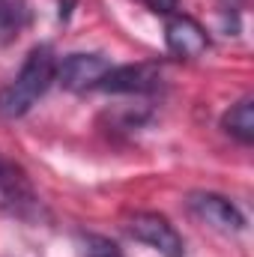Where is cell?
Instances as JSON below:
<instances>
[{"instance_id":"6da1fadb","label":"cell","mask_w":254,"mask_h":257,"mask_svg":"<svg viewBox=\"0 0 254 257\" xmlns=\"http://www.w3.org/2000/svg\"><path fill=\"white\" fill-rule=\"evenodd\" d=\"M57 78V54L51 45H36L27 60L21 63L18 75L0 90V117L15 120L24 117L54 84Z\"/></svg>"},{"instance_id":"7a4b0ae2","label":"cell","mask_w":254,"mask_h":257,"mask_svg":"<svg viewBox=\"0 0 254 257\" xmlns=\"http://www.w3.org/2000/svg\"><path fill=\"white\" fill-rule=\"evenodd\" d=\"M0 215L27 221V224H36L45 218L42 197L33 189L27 171L18 162L6 159L3 153H0Z\"/></svg>"},{"instance_id":"3957f363","label":"cell","mask_w":254,"mask_h":257,"mask_svg":"<svg viewBox=\"0 0 254 257\" xmlns=\"http://www.w3.org/2000/svg\"><path fill=\"white\" fill-rule=\"evenodd\" d=\"M126 230L138 239V242L156 248L159 254L183 257V239H180V233H177L174 224H171L165 215H159V212H135V215L129 218Z\"/></svg>"},{"instance_id":"277c9868","label":"cell","mask_w":254,"mask_h":257,"mask_svg":"<svg viewBox=\"0 0 254 257\" xmlns=\"http://www.w3.org/2000/svg\"><path fill=\"white\" fill-rule=\"evenodd\" d=\"M111 63L102 54H69L63 60H57V84L63 90L81 93V90H96L99 81L108 75Z\"/></svg>"},{"instance_id":"5b68a950","label":"cell","mask_w":254,"mask_h":257,"mask_svg":"<svg viewBox=\"0 0 254 257\" xmlns=\"http://www.w3.org/2000/svg\"><path fill=\"white\" fill-rule=\"evenodd\" d=\"M189 209L203 224H209V227H215L221 233H239L245 227V215L239 212V206L215 192L189 194Z\"/></svg>"},{"instance_id":"8992f818","label":"cell","mask_w":254,"mask_h":257,"mask_svg":"<svg viewBox=\"0 0 254 257\" xmlns=\"http://www.w3.org/2000/svg\"><path fill=\"white\" fill-rule=\"evenodd\" d=\"M159 84H162L159 63H126L111 66L96 90H105V93H153Z\"/></svg>"},{"instance_id":"52a82bcc","label":"cell","mask_w":254,"mask_h":257,"mask_svg":"<svg viewBox=\"0 0 254 257\" xmlns=\"http://www.w3.org/2000/svg\"><path fill=\"white\" fill-rule=\"evenodd\" d=\"M165 42H168V51H171V54L186 57V60L200 57V54L209 48V36H206V30H203L191 15H183V12L168 15V24H165Z\"/></svg>"},{"instance_id":"ba28073f","label":"cell","mask_w":254,"mask_h":257,"mask_svg":"<svg viewBox=\"0 0 254 257\" xmlns=\"http://www.w3.org/2000/svg\"><path fill=\"white\" fill-rule=\"evenodd\" d=\"M221 126L227 135H233L239 144H251L254 141V99L245 96L236 105H230V111L224 114Z\"/></svg>"},{"instance_id":"9c48e42d","label":"cell","mask_w":254,"mask_h":257,"mask_svg":"<svg viewBox=\"0 0 254 257\" xmlns=\"http://www.w3.org/2000/svg\"><path fill=\"white\" fill-rule=\"evenodd\" d=\"M27 24V9L21 0H0V45L12 42Z\"/></svg>"},{"instance_id":"30bf717a","label":"cell","mask_w":254,"mask_h":257,"mask_svg":"<svg viewBox=\"0 0 254 257\" xmlns=\"http://www.w3.org/2000/svg\"><path fill=\"white\" fill-rule=\"evenodd\" d=\"M84 245H87V257H123L120 248L105 236H87Z\"/></svg>"},{"instance_id":"8fae6325","label":"cell","mask_w":254,"mask_h":257,"mask_svg":"<svg viewBox=\"0 0 254 257\" xmlns=\"http://www.w3.org/2000/svg\"><path fill=\"white\" fill-rule=\"evenodd\" d=\"M156 15H174V9H177V0H144Z\"/></svg>"}]
</instances>
